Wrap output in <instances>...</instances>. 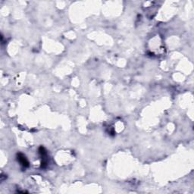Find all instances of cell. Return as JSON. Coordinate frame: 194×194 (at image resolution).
I'll use <instances>...</instances> for the list:
<instances>
[{
  "label": "cell",
  "mask_w": 194,
  "mask_h": 194,
  "mask_svg": "<svg viewBox=\"0 0 194 194\" xmlns=\"http://www.w3.org/2000/svg\"><path fill=\"white\" fill-rule=\"evenodd\" d=\"M18 161H19L21 165H22L24 168H27V167H29V162H28L26 157H25L22 153H18Z\"/></svg>",
  "instance_id": "obj_1"
}]
</instances>
